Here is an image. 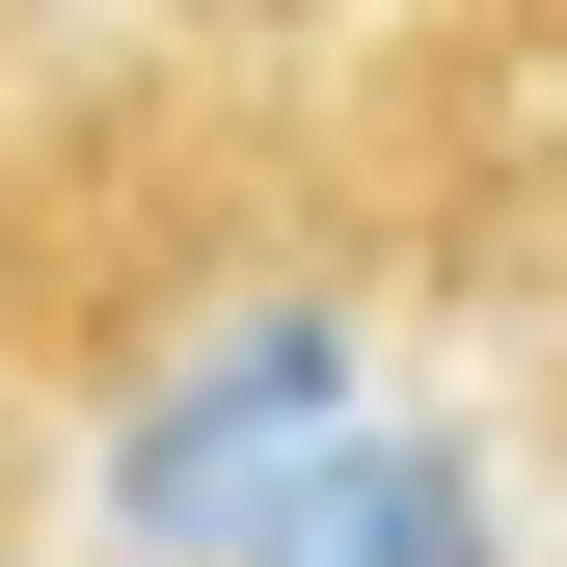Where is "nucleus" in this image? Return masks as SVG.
I'll return each instance as SVG.
<instances>
[]
</instances>
